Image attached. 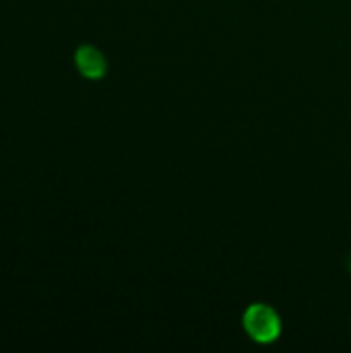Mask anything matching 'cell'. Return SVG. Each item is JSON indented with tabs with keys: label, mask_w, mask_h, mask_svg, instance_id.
I'll list each match as a JSON object with an SVG mask.
<instances>
[{
	"label": "cell",
	"mask_w": 351,
	"mask_h": 353,
	"mask_svg": "<svg viewBox=\"0 0 351 353\" xmlns=\"http://www.w3.org/2000/svg\"><path fill=\"white\" fill-rule=\"evenodd\" d=\"M244 327L252 339L263 341V343L277 339V335L281 331L279 316L269 306H263V304L248 308V312L244 314Z\"/></svg>",
	"instance_id": "1"
},
{
	"label": "cell",
	"mask_w": 351,
	"mask_h": 353,
	"mask_svg": "<svg viewBox=\"0 0 351 353\" xmlns=\"http://www.w3.org/2000/svg\"><path fill=\"white\" fill-rule=\"evenodd\" d=\"M77 66L89 79H99L106 72V60H103L101 52L91 48V46L79 48V52H77Z\"/></svg>",
	"instance_id": "2"
}]
</instances>
